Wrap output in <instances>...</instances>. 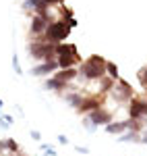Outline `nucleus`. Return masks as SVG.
Masks as SVG:
<instances>
[{"mask_svg": "<svg viewBox=\"0 0 147 156\" xmlns=\"http://www.w3.org/2000/svg\"><path fill=\"white\" fill-rule=\"evenodd\" d=\"M58 142H60V144H68V140H66L64 135H58Z\"/></svg>", "mask_w": 147, "mask_h": 156, "instance_id": "a878e982", "label": "nucleus"}, {"mask_svg": "<svg viewBox=\"0 0 147 156\" xmlns=\"http://www.w3.org/2000/svg\"><path fill=\"white\" fill-rule=\"evenodd\" d=\"M77 152H81V154H87L89 150H87V148H83V146H77Z\"/></svg>", "mask_w": 147, "mask_h": 156, "instance_id": "393cba45", "label": "nucleus"}, {"mask_svg": "<svg viewBox=\"0 0 147 156\" xmlns=\"http://www.w3.org/2000/svg\"><path fill=\"white\" fill-rule=\"evenodd\" d=\"M68 36H71V27L66 21H50L48 29L44 34L46 42H50V44H62Z\"/></svg>", "mask_w": 147, "mask_h": 156, "instance_id": "7ed1b4c3", "label": "nucleus"}, {"mask_svg": "<svg viewBox=\"0 0 147 156\" xmlns=\"http://www.w3.org/2000/svg\"><path fill=\"white\" fill-rule=\"evenodd\" d=\"M60 2H62V0H44V4H46L48 9H50V6H54V4H60Z\"/></svg>", "mask_w": 147, "mask_h": 156, "instance_id": "5701e85b", "label": "nucleus"}, {"mask_svg": "<svg viewBox=\"0 0 147 156\" xmlns=\"http://www.w3.org/2000/svg\"><path fill=\"white\" fill-rule=\"evenodd\" d=\"M2 104H4V102H2V100H0V108H2Z\"/></svg>", "mask_w": 147, "mask_h": 156, "instance_id": "c85d7f7f", "label": "nucleus"}, {"mask_svg": "<svg viewBox=\"0 0 147 156\" xmlns=\"http://www.w3.org/2000/svg\"><path fill=\"white\" fill-rule=\"evenodd\" d=\"M56 69H58V62H56V60H46V62H42V65H35V67L31 69V75H35V77H44V75L54 73Z\"/></svg>", "mask_w": 147, "mask_h": 156, "instance_id": "0eeeda50", "label": "nucleus"}, {"mask_svg": "<svg viewBox=\"0 0 147 156\" xmlns=\"http://www.w3.org/2000/svg\"><path fill=\"white\" fill-rule=\"evenodd\" d=\"M29 54L33 60H56V44L46 42V37L39 36L35 37V42L29 46Z\"/></svg>", "mask_w": 147, "mask_h": 156, "instance_id": "f03ea898", "label": "nucleus"}, {"mask_svg": "<svg viewBox=\"0 0 147 156\" xmlns=\"http://www.w3.org/2000/svg\"><path fill=\"white\" fill-rule=\"evenodd\" d=\"M141 142H143V144H147V131L143 133V135H141Z\"/></svg>", "mask_w": 147, "mask_h": 156, "instance_id": "cd10ccee", "label": "nucleus"}, {"mask_svg": "<svg viewBox=\"0 0 147 156\" xmlns=\"http://www.w3.org/2000/svg\"><path fill=\"white\" fill-rule=\"evenodd\" d=\"M83 125H85V127L89 129V131H93V129H95V125H93V123H91L89 119H83Z\"/></svg>", "mask_w": 147, "mask_h": 156, "instance_id": "4be33fe9", "label": "nucleus"}, {"mask_svg": "<svg viewBox=\"0 0 147 156\" xmlns=\"http://www.w3.org/2000/svg\"><path fill=\"white\" fill-rule=\"evenodd\" d=\"M139 79H141L143 85H147V67H143V69L139 71Z\"/></svg>", "mask_w": 147, "mask_h": 156, "instance_id": "412c9836", "label": "nucleus"}, {"mask_svg": "<svg viewBox=\"0 0 147 156\" xmlns=\"http://www.w3.org/2000/svg\"><path fill=\"white\" fill-rule=\"evenodd\" d=\"M31 137H33L35 142H39V140H42V135H39V131H31Z\"/></svg>", "mask_w": 147, "mask_h": 156, "instance_id": "b1692460", "label": "nucleus"}, {"mask_svg": "<svg viewBox=\"0 0 147 156\" xmlns=\"http://www.w3.org/2000/svg\"><path fill=\"white\" fill-rule=\"evenodd\" d=\"M4 144H6V148H8V150H11V152H17V150H19V144H17V142H15V140H6V142H4Z\"/></svg>", "mask_w": 147, "mask_h": 156, "instance_id": "aec40b11", "label": "nucleus"}, {"mask_svg": "<svg viewBox=\"0 0 147 156\" xmlns=\"http://www.w3.org/2000/svg\"><path fill=\"white\" fill-rule=\"evenodd\" d=\"M48 25H50L48 15H35V17L31 19V25H29V29H31V34H33V36L39 37V36H44V34H46Z\"/></svg>", "mask_w": 147, "mask_h": 156, "instance_id": "20e7f679", "label": "nucleus"}, {"mask_svg": "<svg viewBox=\"0 0 147 156\" xmlns=\"http://www.w3.org/2000/svg\"><path fill=\"white\" fill-rule=\"evenodd\" d=\"M77 75H79L77 69H60L58 73H54V79H58L62 83H68V81H73Z\"/></svg>", "mask_w": 147, "mask_h": 156, "instance_id": "9b49d317", "label": "nucleus"}, {"mask_svg": "<svg viewBox=\"0 0 147 156\" xmlns=\"http://www.w3.org/2000/svg\"><path fill=\"white\" fill-rule=\"evenodd\" d=\"M118 142H141V135L137 131H129V133H124V135H120Z\"/></svg>", "mask_w": 147, "mask_h": 156, "instance_id": "2eb2a0df", "label": "nucleus"}, {"mask_svg": "<svg viewBox=\"0 0 147 156\" xmlns=\"http://www.w3.org/2000/svg\"><path fill=\"white\" fill-rule=\"evenodd\" d=\"M102 108V102H99L98 98H83V102H81V106L77 108L79 112H93V110H98Z\"/></svg>", "mask_w": 147, "mask_h": 156, "instance_id": "1a4fd4ad", "label": "nucleus"}, {"mask_svg": "<svg viewBox=\"0 0 147 156\" xmlns=\"http://www.w3.org/2000/svg\"><path fill=\"white\" fill-rule=\"evenodd\" d=\"M112 96L116 98L118 102H122V100H126V98H131V85L126 83V81H120V85H114Z\"/></svg>", "mask_w": 147, "mask_h": 156, "instance_id": "6e6552de", "label": "nucleus"}, {"mask_svg": "<svg viewBox=\"0 0 147 156\" xmlns=\"http://www.w3.org/2000/svg\"><path fill=\"white\" fill-rule=\"evenodd\" d=\"M62 54H77V46L73 44H56V56Z\"/></svg>", "mask_w": 147, "mask_h": 156, "instance_id": "4468645a", "label": "nucleus"}, {"mask_svg": "<svg viewBox=\"0 0 147 156\" xmlns=\"http://www.w3.org/2000/svg\"><path fill=\"white\" fill-rule=\"evenodd\" d=\"M124 129H129V121H120V123H110V125H106V131L112 133V135H114V133L118 135V133H122Z\"/></svg>", "mask_w": 147, "mask_h": 156, "instance_id": "f8f14e48", "label": "nucleus"}, {"mask_svg": "<svg viewBox=\"0 0 147 156\" xmlns=\"http://www.w3.org/2000/svg\"><path fill=\"white\" fill-rule=\"evenodd\" d=\"M79 73H81L85 79H102V77H106V60H104V56H99V54L89 56V58L81 65Z\"/></svg>", "mask_w": 147, "mask_h": 156, "instance_id": "f257e3e1", "label": "nucleus"}, {"mask_svg": "<svg viewBox=\"0 0 147 156\" xmlns=\"http://www.w3.org/2000/svg\"><path fill=\"white\" fill-rule=\"evenodd\" d=\"M44 87L46 90H54V92H60V90H68V83H62V81H58V79H48L46 83H44Z\"/></svg>", "mask_w": 147, "mask_h": 156, "instance_id": "ddd939ff", "label": "nucleus"}, {"mask_svg": "<svg viewBox=\"0 0 147 156\" xmlns=\"http://www.w3.org/2000/svg\"><path fill=\"white\" fill-rule=\"evenodd\" d=\"M12 69H15V73H17V75H21V73H23L21 62H19V56H17V54H12Z\"/></svg>", "mask_w": 147, "mask_h": 156, "instance_id": "6ab92c4d", "label": "nucleus"}, {"mask_svg": "<svg viewBox=\"0 0 147 156\" xmlns=\"http://www.w3.org/2000/svg\"><path fill=\"white\" fill-rule=\"evenodd\" d=\"M102 92H112L114 90V79L112 77H102Z\"/></svg>", "mask_w": 147, "mask_h": 156, "instance_id": "a211bd4d", "label": "nucleus"}, {"mask_svg": "<svg viewBox=\"0 0 147 156\" xmlns=\"http://www.w3.org/2000/svg\"><path fill=\"white\" fill-rule=\"evenodd\" d=\"M58 62V69H73L75 62H79V54H62L56 58Z\"/></svg>", "mask_w": 147, "mask_h": 156, "instance_id": "9d476101", "label": "nucleus"}, {"mask_svg": "<svg viewBox=\"0 0 147 156\" xmlns=\"http://www.w3.org/2000/svg\"><path fill=\"white\" fill-rule=\"evenodd\" d=\"M106 73H108V77H112L114 81L118 79V67H116L114 62H108V60H106Z\"/></svg>", "mask_w": 147, "mask_h": 156, "instance_id": "f3484780", "label": "nucleus"}, {"mask_svg": "<svg viewBox=\"0 0 147 156\" xmlns=\"http://www.w3.org/2000/svg\"><path fill=\"white\" fill-rule=\"evenodd\" d=\"M0 127H2V129H6V127H8V123H6L4 119H0Z\"/></svg>", "mask_w": 147, "mask_h": 156, "instance_id": "bb28decb", "label": "nucleus"}, {"mask_svg": "<svg viewBox=\"0 0 147 156\" xmlns=\"http://www.w3.org/2000/svg\"><path fill=\"white\" fill-rule=\"evenodd\" d=\"M129 112H131V119H141V117H147V100H131V106H129Z\"/></svg>", "mask_w": 147, "mask_h": 156, "instance_id": "39448f33", "label": "nucleus"}, {"mask_svg": "<svg viewBox=\"0 0 147 156\" xmlns=\"http://www.w3.org/2000/svg\"><path fill=\"white\" fill-rule=\"evenodd\" d=\"M66 102H68L71 106L79 108V106H81V102H83V96H79V94H66Z\"/></svg>", "mask_w": 147, "mask_h": 156, "instance_id": "dca6fc26", "label": "nucleus"}, {"mask_svg": "<svg viewBox=\"0 0 147 156\" xmlns=\"http://www.w3.org/2000/svg\"><path fill=\"white\" fill-rule=\"evenodd\" d=\"M87 119L91 121L95 127H99V125H110V123H112V115L108 112V110H104V108H98V110L89 112Z\"/></svg>", "mask_w": 147, "mask_h": 156, "instance_id": "423d86ee", "label": "nucleus"}]
</instances>
